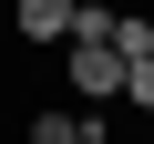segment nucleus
I'll return each mask as SVG.
<instances>
[{"instance_id":"obj_1","label":"nucleus","mask_w":154,"mask_h":144,"mask_svg":"<svg viewBox=\"0 0 154 144\" xmlns=\"http://www.w3.org/2000/svg\"><path fill=\"white\" fill-rule=\"evenodd\" d=\"M11 31H21L31 52H62V41H72V0H11Z\"/></svg>"},{"instance_id":"obj_2","label":"nucleus","mask_w":154,"mask_h":144,"mask_svg":"<svg viewBox=\"0 0 154 144\" xmlns=\"http://www.w3.org/2000/svg\"><path fill=\"white\" fill-rule=\"evenodd\" d=\"M103 31H113V52H123V62H154V11H113Z\"/></svg>"},{"instance_id":"obj_3","label":"nucleus","mask_w":154,"mask_h":144,"mask_svg":"<svg viewBox=\"0 0 154 144\" xmlns=\"http://www.w3.org/2000/svg\"><path fill=\"white\" fill-rule=\"evenodd\" d=\"M21 134H31V144H72V134H82V113H31Z\"/></svg>"},{"instance_id":"obj_4","label":"nucleus","mask_w":154,"mask_h":144,"mask_svg":"<svg viewBox=\"0 0 154 144\" xmlns=\"http://www.w3.org/2000/svg\"><path fill=\"white\" fill-rule=\"evenodd\" d=\"M123 103H144V113H154V62H134V72H123Z\"/></svg>"},{"instance_id":"obj_5","label":"nucleus","mask_w":154,"mask_h":144,"mask_svg":"<svg viewBox=\"0 0 154 144\" xmlns=\"http://www.w3.org/2000/svg\"><path fill=\"white\" fill-rule=\"evenodd\" d=\"M72 144H113V124H103V113H82V134H72Z\"/></svg>"},{"instance_id":"obj_6","label":"nucleus","mask_w":154,"mask_h":144,"mask_svg":"<svg viewBox=\"0 0 154 144\" xmlns=\"http://www.w3.org/2000/svg\"><path fill=\"white\" fill-rule=\"evenodd\" d=\"M72 11H113V0H72Z\"/></svg>"}]
</instances>
